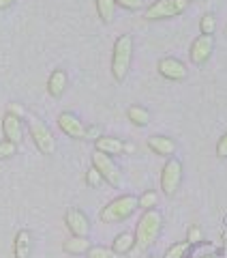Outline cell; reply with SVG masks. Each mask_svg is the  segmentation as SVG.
I'll use <instances>...</instances> for the list:
<instances>
[{"label":"cell","instance_id":"cell-23","mask_svg":"<svg viewBox=\"0 0 227 258\" xmlns=\"http://www.w3.org/2000/svg\"><path fill=\"white\" fill-rule=\"evenodd\" d=\"M199 30H201V35H214V30H216V18H214L212 13L201 15V20H199Z\"/></svg>","mask_w":227,"mask_h":258},{"label":"cell","instance_id":"cell-22","mask_svg":"<svg viewBox=\"0 0 227 258\" xmlns=\"http://www.w3.org/2000/svg\"><path fill=\"white\" fill-rule=\"evenodd\" d=\"M86 258H118V254L111 247H103V245H92L86 252Z\"/></svg>","mask_w":227,"mask_h":258},{"label":"cell","instance_id":"cell-31","mask_svg":"<svg viewBox=\"0 0 227 258\" xmlns=\"http://www.w3.org/2000/svg\"><path fill=\"white\" fill-rule=\"evenodd\" d=\"M7 112H13V114H18V116H24V114H26V112H24V108H20L18 103H11L9 110H7Z\"/></svg>","mask_w":227,"mask_h":258},{"label":"cell","instance_id":"cell-9","mask_svg":"<svg viewBox=\"0 0 227 258\" xmlns=\"http://www.w3.org/2000/svg\"><path fill=\"white\" fill-rule=\"evenodd\" d=\"M56 123H58V129L64 136H69L73 140H86V127L77 114H73V112H60Z\"/></svg>","mask_w":227,"mask_h":258},{"label":"cell","instance_id":"cell-1","mask_svg":"<svg viewBox=\"0 0 227 258\" xmlns=\"http://www.w3.org/2000/svg\"><path fill=\"white\" fill-rule=\"evenodd\" d=\"M161 226H163V215L157 209L144 211L140 222H137V230H135V247L140 252H146L148 247L155 245V241L159 239Z\"/></svg>","mask_w":227,"mask_h":258},{"label":"cell","instance_id":"cell-16","mask_svg":"<svg viewBox=\"0 0 227 258\" xmlns=\"http://www.w3.org/2000/svg\"><path fill=\"white\" fill-rule=\"evenodd\" d=\"M94 151L107 153V155H120V153H125V142L120 138H111V136H101L94 142Z\"/></svg>","mask_w":227,"mask_h":258},{"label":"cell","instance_id":"cell-10","mask_svg":"<svg viewBox=\"0 0 227 258\" xmlns=\"http://www.w3.org/2000/svg\"><path fill=\"white\" fill-rule=\"evenodd\" d=\"M157 71L161 78L169 80V82H182V80H186V64L182 60L178 58H172V56H167V58H161L157 62Z\"/></svg>","mask_w":227,"mask_h":258},{"label":"cell","instance_id":"cell-4","mask_svg":"<svg viewBox=\"0 0 227 258\" xmlns=\"http://www.w3.org/2000/svg\"><path fill=\"white\" fill-rule=\"evenodd\" d=\"M28 118V132H30V138L35 142V147L39 149L41 155H54L56 153V138L54 134L50 132V127H47L41 118H37L35 114H26Z\"/></svg>","mask_w":227,"mask_h":258},{"label":"cell","instance_id":"cell-7","mask_svg":"<svg viewBox=\"0 0 227 258\" xmlns=\"http://www.w3.org/2000/svg\"><path fill=\"white\" fill-rule=\"evenodd\" d=\"M182 183V161L176 157H169L161 170V189L165 196H174Z\"/></svg>","mask_w":227,"mask_h":258},{"label":"cell","instance_id":"cell-8","mask_svg":"<svg viewBox=\"0 0 227 258\" xmlns=\"http://www.w3.org/2000/svg\"><path fill=\"white\" fill-rule=\"evenodd\" d=\"M214 52V37L212 35H199L195 41L191 43L189 50V58L193 64H206L210 60V56Z\"/></svg>","mask_w":227,"mask_h":258},{"label":"cell","instance_id":"cell-3","mask_svg":"<svg viewBox=\"0 0 227 258\" xmlns=\"http://www.w3.org/2000/svg\"><path fill=\"white\" fill-rule=\"evenodd\" d=\"M137 209H140V200L133 194H125V196H118L113 198L111 203H107L101 213H99V220L103 224H118V222H125L127 217H131Z\"/></svg>","mask_w":227,"mask_h":258},{"label":"cell","instance_id":"cell-18","mask_svg":"<svg viewBox=\"0 0 227 258\" xmlns=\"http://www.w3.org/2000/svg\"><path fill=\"white\" fill-rule=\"evenodd\" d=\"M133 247H135V235H131V232H120V235H116V239H113V243H111V249L118 256L129 254Z\"/></svg>","mask_w":227,"mask_h":258},{"label":"cell","instance_id":"cell-20","mask_svg":"<svg viewBox=\"0 0 227 258\" xmlns=\"http://www.w3.org/2000/svg\"><path fill=\"white\" fill-rule=\"evenodd\" d=\"M127 118L131 120L135 127H146L150 123V112L146 108H142V106H131L127 110Z\"/></svg>","mask_w":227,"mask_h":258},{"label":"cell","instance_id":"cell-30","mask_svg":"<svg viewBox=\"0 0 227 258\" xmlns=\"http://www.w3.org/2000/svg\"><path fill=\"white\" fill-rule=\"evenodd\" d=\"M103 136V132H101V127L99 125H90V127H86V140H99Z\"/></svg>","mask_w":227,"mask_h":258},{"label":"cell","instance_id":"cell-26","mask_svg":"<svg viewBox=\"0 0 227 258\" xmlns=\"http://www.w3.org/2000/svg\"><path fill=\"white\" fill-rule=\"evenodd\" d=\"M18 153V144L11 140H0V159H11Z\"/></svg>","mask_w":227,"mask_h":258},{"label":"cell","instance_id":"cell-12","mask_svg":"<svg viewBox=\"0 0 227 258\" xmlns=\"http://www.w3.org/2000/svg\"><path fill=\"white\" fill-rule=\"evenodd\" d=\"M3 136L5 140H11L13 144H20L24 142V123H22V116L13 114V112H7L5 118H3Z\"/></svg>","mask_w":227,"mask_h":258},{"label":"cell","instance_id":"cell-32","mask_svg":"<svg viewBox=\"0 0 227 258\" xmlns=\"http://www.w3.org/2000/svg\"><path fill=\"white\" fill-rule=\"evenodd\" d=\"M18 0H0V11H7V9H11V5H15Z\"/></svg>","mask_w":227,"mask_h":258},{"label":"cell","instance_id":"cell-13","mask_svg":"<svg viewBox=\"0 0 227 258\" xmlns=\"http://www.w3.org/2000/svg\"><path fill=\"white\" fill-rule=\"evenodd\" d=\"M32 243H35V241H32V232L28 228H20L13 239V256L15 258H30Z\"/></svg>","mask_w":227,"mask_h":258},{"label":"cell","instance_id":"cell-21","mask_svg":"<svg viewBox=\"0 0 227 258\" xmlns=\"http://www.w3.org/2000/svg\"><path fill=\"white\" fill-rule=\"evenodd\" d=\"M189 249H191L189 241H180V243H174V245L167 247L165 258H184L186 254H189Z\"/></svg>","mask_w":227,"mask_h":258},{"label":"cell","instance_id":"cell-2","mask_svg":"<svg viewBox=\"0 0 227 258\" xmlns=\"http://www.w3.org/2000/svg\"><path fill=\"white\" fill-rule=\"evenodd\" d=\"M133 62V37L131 35H120L113 43L111 52V76L116 82H125V78L129 76Z\"/></svg>","mask_w":227,"mask_h":258},{"label":"cell","instance_id":"cell-24","mask_svg":"<svg viewBox=\"0 0 227 258\" xmlns=\"http://www.w3.org/2000/svg\"><path fill=\"white\" fill-rule=\"evenodd\" d=\"M137 200H140V209H144V211H148V209H155V207H157L159 196H157V191H144Z\"/></svg>","mask_w":227,"mask_h":258},{"label":"cell","instance_id":"cell-34","mask_svg":"<svg viewBox=\"0 0 227 258\" xmlns=\"http://www.w3.org/2000/svg\"><path fill=\"white\" fill-rule=\"evenodd\" d=\"M199 258H218L216 254H204V256H199Z\"/></svg>","mask_w":227,"mask_h":258},{"label":"cell","instance_id":"cell-27","mask_svg":"<svg viewBox=\"0 0 227 258\" xmlns=\"http://www.w3.org/2000/svg\"><path fill=\"white\" fill-rule=\"evenodd\" d=\"M116 5L125 11H140L144 7V0H116Z\"/></svg>","mask_w":227,"mask_h":258},{"label":"cell","instance_id":"cell-15","mask_svg":"<svg viewBox=\"0 0 227 258\" xmlns=\"http://www.w3.org/2000/svg\"><path fill=\"white\" fill-rule=\"evenodd\" d=\"M148 149L155 153V155L172 157L176 153V149H178V144H176V140L167 138V136H150L148 138Z\"/></svg>","mask_w":227,"mask_h":258},{"label":"cell","instance_id":"cell-19","mask_svg":"<svg viewBox=\"0 0 227 258\" xmlns=\"http://www.w3.org/2000/svg\"><path fill=\"white\" fill-rule=\"evenodd\" d=\"M96 5V13L103 24H111L113 22V11H116V0H94Z\"/></svg>","mask_w":227,"mask_h":258},{"label":"cell","instance_id":"cell-5","mask_svg":"<svg viewBox=\"0 0 227 258\" xmlns=\"http://www.w3.org/2000/svg\"><path fill=\"white\" fill-rule=\"evenodd\" d=\"M191 0H155L152 5L146 7L144 18L148 22H157V20H172L182 15L189 9Z\"/></svg>","mask_w":227,"mask_h":258},{"label":"cell","instance_id":"cell-11","mask_svg":"<svg viewBox=\"0 0 227 258\" xmlns=\"http://www.w3.org/2000/svg\"><path fill=\"white\" fill-rule=\"evenodd\" d=\"M64 224H67V228L73 237H88L90 235V222H88L86 213L79 211L75 207L67 209V213H64Z\"/></svg>","mask_w":227,"mask_h":258},{"label":"cell","instance_id":"cell-25","mask_svg":"<svg viewBox=\"0 0 227 258\" xmlns=\"http://www.w3.org/2000/svg\"><path fill=\"white\" fill-rule=\"evenodd\" d=\"M101 183H103L101 172L96 170L94 166H90V168H88V172H86V185H88V187H92V189H96Z\"/></svg>","mask_w":227,"mask_h":258},{"label":"cell","instance_id":"cell-35","mask_svg":"<svg viewBox=\"0 0 227 258\" xmlns=\"http://www.w3.org/2000/svg\"><path fill=\"white\" fill-rule=\"evenodd\" d=\"M225 35H227V26H225Z\"/></svg>","mask_w":227,"mask_h":258},{"label":"cell","instance_id":"cell-17","mask_svg":"<svg viewBox=\"0 0 227 258\" xmlns=\"http://www.w3.org/2000/svg\"><path fill=\"white\" fill-rule=\"evenodd\" d=\"M90 247H92V245H90V241H88V237H73V235H71L69 241H64V245H62L64 252L71 254V256L86 254Z\"/></svg>","mask_w":227,"mask_h":258},{"label":"cell","instance_id":"cell-33","mask_svg":"<svg viewBox=\"0 0 227 258\" xmlns=\"http://www.w3.org/2000/svg\"><path fill=\"white\" fill-rule=\"evenodd\" d=\"M125 153H135V144L133 142H125Z\"/></svg>","mask_w":227,"mask_h":258},{"label":"cell","instance_id":"cell-28","mask_svg":"<svg viewBox=\"0 0 227 258\" xmlns=\"http://www.w3.org/2000/svg\"><path fill=\"white\" fill-rule=\"evenodd\" d=\"M201 239H204V232H201V228H199V226H191V228L186 230V241H189L191 245L199 243Z\"/></svg>","mask_w":227,"mask_h":258},{"label":"cell","instance_id":"cell-14","mask_svg":"<svg viewBox=\"0 0 227 258\" xmlns=\"http://www.w3.org/2000/svg\"><path fill=\"white\" fill-rule=\"evenodd\" d=\"M69 86V76L64 69H54L50 78H47V93H50V97H54V99H58V97L64 95V91H67Z\"/></svg>","mask_w":227,"mask_h":258},{"label":"cell","instance_id":"cell-29","mask_svg":"<svg viewBox=\"0 0 227 258\" xmlns=\"http://www.w3.org/2000/svg\"><path fill=\"white\" fill-rule=\"evenodd\" d=\"M216 157H221V159H227V132L218 138L216 142Z\"/></svg>","mask_w":227,"mask_h":258},{"label":"cell","instance_id":"cell-6","mask_svg":"<svg viewBox=\"0 0 227 258\" xmlns=\"http://www.w3.org/2000/svg\"><path fill=\"white\" fill-rule=\"evenodd\" d=\"M92 166L101 172L105 183H109L111 187H120V183H123V172H120V168L116 166V161L111 159V155L94 151L92 153Z\"/></svg>","mask_w":227,"mask_h":258}]
</instances>
